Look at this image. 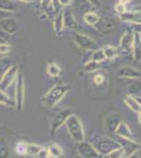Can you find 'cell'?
Listing matches in <instances>:
<instances>
[{"mask_svg":"<svg viewBox=\"0 0 141 158\" xmlns=\"http://www.w3.org/2000/svg\"><path fill=\"white\" fill-rule=\"evenodd\" d=\"M70 90L71 85H66V83H57L42 96L40 99L41 104L48 109L54 108L65 97V95L70 92Z\"/></svg>","mask_w":141,"mask_h":158,"instance_id":"cell-1","label":"cell"},{"mask_svg":"<svg viewBox=\"0 0 141 158\" xmlns=\"http://www.w3.org/2000/svg\"><path fill=\"white\" fill-rule=\"evenodd\" d=\"M65 126H66V129H68V134H70L71 138L73 139L74 141H76V142L84 141L85 135H84L83 126H82V123H81L80 119L76 115L72 114L68 118V120H66Z\"/></svg>","mask_w":141,"mask_h":158,"instance_id":"cell-2","label":"cell"},{"mask_svg":"<svg viewBox=\"0 0 141 158\" xmlns=\"http://www.w3.org/2000/svg\"><path fill=\"white\" fill-rule=\"evenodd\" d=\"M25 99V83L24 77L22 74H18L16 79V86H15V108L17 112H21L23 109Z\"/></svg>","mask_w":141,"mask_h":158,"instance_id":"cell-3","label":"cell"},{"mask_svg":"<svg viewBox=\"0 0 141 158\" xmlns=\"http://www.w3.org/2000/svg\"><path fill=\"white\" fill-rule=\"evenodd\" d=\"M71 36L74 43L78 48H80V49L89 50V51H96L99 49L98 44L91 37L86 36V35H83L78 32H72Z\"/></svg>","mask_w":141,"mask_h":158,"instance_id":"cell-4","label":"cell"},{"mask_svg":"<svg viewBox=\"0 0 141 158\" xmlns=\"http://www.w3.org/2000/svg\"><path fill=\"white\" fill-rule=\"evenodd\" d=\"M94 148L102 157H104V156H106L109 153H111L112 151H114V150L120 148V144H119V142L114 139L101 138L95 142Z\"/></svg>","mask_w":141,"mask_h":158,"instance_id":"cell-5","label":"cell"},{"mask_svg":"<svg viewBox=\"0 0 141 158\" xmlns=\"http://www.w3.org/2000/svg\"><path fill=\"white\" fill-rule=\"evenodd\" d=\"M17 77H18V67L17 65H11L3 73L1 78H0V91L6 92L13 83L16 82Z\"/></svg>","mask_w":141,"mask_h":158,"instance_id":"cell-6","label":"cell"},{"mask_svg":"<svg viewBox=\"0 0 141 158\" xmlns=\"http://www.w3.org/2000/svg\"><path fill=\"white\" fill-rule=\"evenodd\" d=\"M72 114H73V112H72V110H70V109H64V110L59 111L58 113L54 116L52 121H51V129H50L51 135H54L59 129L61 128V127L63 126V124H65L68 118L72 115Z\"/></svg>","mask_w":141,"mask_h":158,"instance_id":"cell-7","label":"cell"},{"mask_svg":"<svg viewBox=\"0 0 141 158\" xmlns=\"http://www.w3.org/2000/svg\"><path fill=\"white\" fill-rule=\"evenodd\" d=\"M77 152L81 158H102L101 155L96 151L93 144L86 141L78 142Z\"/></svg>","mask_w":141,"mask_h":158,"instance_id":"cell-8","label":"cell"},{"mask_svg":"<svg viewBox=\"0 0 141 158\" xmlns=\"http://www.w3.org/2000/svg\"><path fill=\"white\" fill-rule=\"evenodd\" d=\"M0 30L7 35H13L17 32L18 23L16 19L13 17H7V18L0 20Z\"/></svg>","mask_w":141,"mask_h":158,"instance_id":"cell-9","label":"cell"},{"mask_svg":"<svg viewBox=\"0 0 141 158\" xmlns=\"http://www.w3.org/2000/svg\"><path fill=\"white\" fill-rule=\"evenodd\" d=\"M115 134H116L117 136H119L120 138L137 141V139L134 137V134L132 133V130H131L130 127L123 121H120L119 123H118L117 128L115 130Z\"/></svg>","mask_w":141,"mask_h":158,"instance_id":"cell-10","label":"cell"},{"mask_svg":"<svg viewBox=\"0 0 141 158\" xmlns=\"http://www.w3.org/2000/svg\"><path fill=\"white\" fill-rule=\"evenodd\" d=\"M118 142H119L120 147L123 149L124 157H127L129 155L133 154V153H135V152H137L138 149H139V142H138V141H133V140L120 138Z\"/></svg>","mask_w":141,"mask_h":158,"instance_id":"cell-11","label":"cell"},{"mask_svg":"<svg viewBox=\"0 0 141 158\" xmlns=\"http://www.w3.org/2000/svg\"><path fill=\"white\" fill-rule=\"evenodd\" d=\"M117 76L121 78L139 79L141 78V73L132 67H123L117 71Z\"/></svg>","mask_w":141,"mask_h":158,"instance_id":"cell-12","label":"cell"},{"mask_svg":"<svg viewBox=\"0 0 141 158\" xmlns=\"http://www.w3.org/2000/svg\"><path fill=\"white\" fill-rule=\"evenodd\" d=\"M133 38H134V33L132 31L125 32L123 35L120 38V49L123 52L129 53L132 51V45H133Z\"/></svg>","mask_w":141,"mask_h":158,"instance_id":"cell-13","label":"cell"},{"mask_svg":"<svg viewBox=\"0 0 141 158\" xmlns=\"http://www.w3.org/2000/svg\"><path fill=\"white\" fill-rule=\"evenodd\" d=\"M120 19L129 23H141V12L139 11H126L119 15Z\"/></svg>","mask_w":141,"mask_h":158,"instance_id":"cell-14","label":"cell"},{"mask_svg":"<svg viewBox=\"0 0 141 158\" xmlns=\"http://www.w3.org/2000/svg\"><path fill=\"white\" fill-rule=\"evenodd\" d=\"M62 16H63V24H64V27H68V29H76L77 21L71 10L68 9L63 10Z\"/></svg>","mask_w":141,"mask_h":158,"instance_id":"cell-15","label":"cell"},{"mask_svg":"<svg viewBox=\"0 0 141 158\" xmlns=\"http://www.w3.org/2000/svg\"><path fill=\"white\" fill-rule=\"evenodd\" d=\"M132 53L134 55L135 60H141V40L140 35L137 33H134V38H133V45H132Z\"/></svg>","mask_w":141,"mask_h":158,"instance_id":"cell-16","label":"cell"},{"mask_svg":"<svg viewBox=\"0 0 141 158\" xmlns=\"http://www.w3.org/2000/svg\"><path fill=\"white\" fill-rule=\"evenodd\" d=\"M127 93L133 97H140L141 95V81L136 80L127 85Z\"/></svg>","mask_w":141,"mask_h":158,"instance_id":"cell-17","label":"cell"},{"mask_svg":"<svg viewBox=\"0 0 141 158\" xmlns=\"http://www.w3.org/2000/svg\"><path fill=\"white\" fill-rule=\"evenodd\" d=\"M54 31L57 35H61L63 31V27H64V24H63V16H62V11L59 12L57 15H56L55 19H54Z\"/></svg>","mask_w":141,"mask_h":158,"instance_id":"cell-18","label":"cell"},{"mask_svg":"<svg viewBox=\"0 0 141 158\" xmlns=\"http://www.w3.org/2000/svg\"><path fill=\"white\" fill-rule=\"evenodd\" d=\"M121 121V119L119 118L118 115H111L106 118V127L109 132H115L118 123Z\"/></svg>","mask_w":141,"mask_h":158,"instance_id":"cell-19","label":"cell"},{"mask_svg":"<svg viewBox=\"0 0 141 158\" xmlns=\"http://www.w3.org/2000/svg\"><path fill=\"white\" fill-rule=\"evenodd\" d=\"M102 52H103L106 59H109V60L115 59L118 56V53H119L117 48L112 47V45H106V47H103L102 48Z\"/></svg>","mask_w":141,"mask_h":158,"instance_id":"cell-20","label":"cell"},{"mask_svg":"<svg viewBox=\"0 0 141 158\" xmlns=\"http://www.w3.org/2000/svg\"><path fill=\"white\" fill-rule=\"evenodd\" d=\"M83 20H84V22L89 25H96L99 22L100 18L95 12L89 11V12H85V14H84Z\"/></svg>","mask_w":141,"mask_h":158,"instance_id":"cell-21","label":"cell"},{"mask_svg":"<svg viewBox=\"0 0 141 158\" xmlns=\"http://www.w3.org/2000/svg\"><path fill=\"white\" fill-rule=\"evenodd\" d=\"M125 103H126V106H129V108L132 110V111L136 112V113H139L141 111V106L139 104V102L137 101V99L135 97H133V96H126L124 99Z\"/></svg>","mask_w":141,"mask_h":158,"instance_id":"cell-22","label":"cell"},{"mask_svg":"<svg viewBox=\"0 0 141 158\" xmlns=\"http://www.w3.org/2000/svg\"><path fill=\"white\" fill-rule=\"evenodd\" d=\"M47 73L48 74V76L55 78V77H59L61 75V69L60 67L55 62H51L48 64L47 68Z\"/></svg>","mask_w":141,"mask_h":158,"instance_id":"cell-23","label":"cell"},{"mask_svg":"<svg viewBox=\"0 0 141 158\" xmlns=\"http://www.w3.org/2000/svg\"><path fill=\"white\" fill-rule=\"evenodd\" d=\"M48 155L52 158H59L62 155V148L57 143H53L48 147Z\"/></svg>","mask_w":141,"mask_h":158,"instance_id":"cell-24","label":"cell"},{"mask_svg":"<svg viewBox=\"0 0 141 158\" xmlns=\"http://www.w3.org/2000/svg\"><path fill=\"white\" fill-rule=\"evenodd\" d=\"M0 104L15 108V100L14 99H12L10 96H7L6 94V92L0 91Z\"/></svg>","mask_w":141,"mask_h":158,"instance_id":"cell-25","label":"cell"},{"mask_svg":"<svg viewBox=\"0 0 141 158\" xmlns=\"http://www.w3.org/2000/svg\"><path fill=\"white\" fill-rule=\"evenodd\" d=\"M0 10L13 13L16 10V4L11 0H0Z\"/></svg>","mask_w":141,"mask_h":158,"instance_id":"cell-26","label":"cell"},{"mask_svg":"<svg viewBox=\"0 0 141 158\" xmlns=\"http://www.w3.org/2000/svg\"><path fill=\"white\" fill-rule=\"evenodd\" d=\"M42 149L41 146L36 143H27V155L29 156H33L35 157L36 155L39 153L40 150Z\"/></svg>","mask_w":141,"mask_h":158,"instance_id":"cell-27","label":"cell"},{"mask_svg":"<svg viewBox=\"0 0 141 158\" xmlns=\"http://www.w3.org/2000/svg\"><path fill=\"white\" fill-rule=\"evenodd\" d=\"M10 156V148L3 139L0 138V158H7Z\"/></svg>","mask_w":141,"mask_h":158,"instance_id":"cell-28","label":"cell"},{"mask_svg":"<svg viewBox=\"0 0 141 158\" xmlns=\"http://www.w3.org/2000/svg\"><path fill=\"white\" fill-rule=\"evenodd\" d=\"M84 71L85 72H89V73H93L95 71L99 70L100 69V63L99 62H95V61H89L88 63L84 64Z\"/></svg>","mask_w":141,"mask_h":158,"instance_id":"cell-29","label":"cell"},{"mask_svg":"<svg viewBox=\"0 0 141 158\" xmlns=\"http://www.w3.org/2000/svg\"><path fill=\"white\" fill-rule=\"evenodd\" d=\"M104 157L106 158H123L124 151H123V149L120 147V148H118V149L114 150V151H112L111 153H109V154Z\"/></svg>","mask_w":141,"mask_h":158,"instance_id":"cell-30","label":"cell"},{"mask_svg":"<svg viewBox=\"0 0 141 158\" xmlns=\"http://www.w3.org/2000/svg\"><path fill=\"white\" fill-rule=\"evenodd\" d=\"M106 59V57H104V54L103 52H102V49H98L96 51H94L93 55H92V61H95V62H101V61H103Z\"/></svg>","mask_w":141,"mask_h":158,"instance_id":"cell-31","label":"cell"},{"mask_svg":"<svg viewBox=\"0 0 141 158\" xmlns=\"http://www.w3.org/2000/svg\"><path fill=\"white\" fill-rule=\"evenodd\" d=\"M15 151L19 155H27V142L19 141L15 147Z\"/></svg>","mask_w":141,"mask_h":158,"instance_id":"cell-32","label":"cell"},{"mask_svg":"<svg viewBox=\"0 0 141 158\" xmlns=\"http://www.w3.org/2000/svg\"><path fill=\"white\" fill-rule=\"evenodd\" d=\"M11 52V45L6 42H1L0 43V54L1 55H6Z\"/></svg>","mask_w":141,"mask_h":158,"instance_id":"cell-33","label":"cell"},{"mask_svg":"<svg viewBox=\"0 0 141 158\" xmlns=\"http://www.w3.org/2000/svg\"><path fill=\"white\" fill-rule=\"evenodd\" d=\"M10 67H11V65H10V63L7 62L6 60H0V78H1L3 73L6 72Z\"/></svg>","mask_w":141,"mask_h":158,"instance_id":"cell-34","label":"cell"},{"mask_svg":"<svg viewBox=\"0 0 141 158\" xmlns=\"http://www.w3.org/2000/svg\"><path fill=\"white\" fill-rule=\"evenodd\" d=\"M35 158H50L48 148H42V149L39 151V153L35 156Z\"/></svg>","mask_w":141,"mask_h":158,"instance_id":"cell-35","label":"cell"},{"mask_svg":"<svg viewBox=\"0 0 141 158\" xmlns=\"http://www.w3.org/2000/svg\"><path fill=\"white\" fill-rule=\"evenodd\" d=\"M131 27H132L133 33H137V34L141 35V23H130Z\"/></svg>","mask_w":141,"mask_h":158,"instance_id":"cell-36","label":"cell"},{"mask_svg":"<svg viewBox=\"0 0 141 158\" xmlns=\"http://www.w3.org/2000/svg\"><path fill=\"white\" fill-rule=\"evenodd\" d=\"M115 10H116V12L119 15H121V14H123L124 12H126L125 6H123V4H121V3H117L116 6H115Z\"/></svg>","mask_w":141,"mask_h":158,"instance_id":"cell-37","label":"cell"},{"mask_svg":"<svg viewBox=\"0 0 141 158\" xmlns=\"http://www.w3.org/2000/svg\"><path fill=\"white\" fill-rule=\"evenodd\" d=\"M94 81L96 85H102L104 82V76L101 75V74H97L94 77Z\"/></svg>","mask_w":141,"mask_h":158,"instance_id":"cell-38","label":"cell"},{"mask_svg":"<svg viewBox=\"0 0 141 158\" xmlns=\"http://www.w3.org/2000/svg\"><path fill=\"white\" fill-rule=\"evenodd\" d=\"M52 1L53 0H41V6L43 9H48V7L51 6V4H52Z\"/></svg>","mask_w":141,"mask_h":158,"instance_id":"cell-39","label":"cell"},{"mask_svg":"<svg viewBox=\"0 0 141 158\" xmlns=\"http://www.w3.org/2000/svg\"><path fill=\"white\" fill-rule=\"evenodd\" d=\"M58 2L61 6H68L72 3V0H58Z\"/></svg>","mask_w":141,"mask_h":158,"instance_id":"cell-40","label":"cell"},{"mask_svg":"<svg viewBox=\"0 0 141 158\" xmlns=\"http://www.w3.org/2000/svg\"><path fill=\"white\" fill-rule=\"evenodd\" d=\"M89 3L92 4L93 6H96V7H99L100 4H101V2H100V0H88Z\"/></svg>","mask_w":141,"mask_h":158,"instance_id":"cell-41","label":"cell"},{"mask_svg":"<svg viewBox=\"0 0 141 158\" xmlns=\"http://www.w3.org/2000/svg\"><path fill=\"white\" fill-rule=\"evenodd\" d=\"M125 158H140V156H139V154H138L137 152H135V153H133V154L129 155V156L125 157Z\"/></svg>","mask_w":141,"mask_h":158,"instance_id":"cell-42","label":"cell"},{"mask_svg":"<svg viewBox=\"0 0 141 158\" xmlns=\"http://www.w3.org/2000/svg\"><path fill=\"white\" fill-rule=\"evenodd\" d=\"M129 2H131V0H119V3L123 4V6H125V4H127Z\"/></svg>","mask_w":141,"mask_h":158,"instance_id":"cell-43","label":"cell"},{"mask_svg":"<svg viewBox=\"0 0 141 158\" xmlns=\"http://www.w3.org/2000/svg\"><path fill=\"white\" fill-rule=\"evenodd\" d=\"M134 11H139V12H141V4H139V6H136L134 7Z\"/></svg>","mask_w":141,"mask_h":158,"instance_id":"cell-44","label":"cell"},{"mask_svg":"<svg viewBox=\"0 0 141 158\" xmlns=\"http://www.w3.org/2000/svg\"><path fill=\"white\" fill-rule=\"evenodd\" d=\"M21 2H25V3H30V2H33L34 0H19Z\"/></svg>","mask_w":141,"mask_h":158,"instance_id":"cell-45","label":"cell"},{"mask_svg":"<svg viewBox=\"0 0 141 158\" xmlns=\"http://www.w3.org/2000/svg\"><path fill=\"white\" fill-rule=\"evenodd\" d=\"M138 121H139V123L141 124V111L138 113Z\"/></svg>","mask_w":141,"mask_h":158,"instance_id":"cell-46","label":"cell"},{"mask_svg":"<svg viewBox=\"0 0 141 158\" xmlns=\"http://www.w3.org/2000/svg\"><path fill=\"white\" fill-rule=\"evenodd\" d=\"M135 98L137 99V101H138V102H139V104L141 106V97H135Z\"/></svg>","mask_w":141,"mask_h":158,"instance_id":"cell-47","label":"cell"},{"mask_svg":"<svg viewBox=\"0 0 141 158\" xmlns=\"http://www.w3.org/2000/svg\"><path fill=\"white\" fill-rule=\"evenodd\" d=\"M140 40H141V35H140Z\"/></svg>","mask_w":141,"mask_h":158,"instance_id":"cell-48","label":"cell"}]
</instances>
